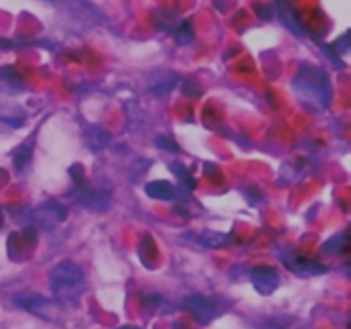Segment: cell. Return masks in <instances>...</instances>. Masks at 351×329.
<instances>
[{
	"instance_id": "cell-16",
	"label": "cell",
	"mask_w": 351,
	"mask_h": 329,
	"mask_svg": "<svg viewBox=\"0 0 351 329\" xmlns=\"http://www.w3.org/2000/svg\"><path fill=\"white\" fill-rule=\"evenodd\" d=\"M170 170L173 171L178 178H180V182H182V185H184L185 191L191 192V191H194V188H197V180H195L194 175L191 173V170H189L185 164L170 163Z\"/></svg>"
},
{
	"instance_id": "cell-4",
	"label": "cell",
	"mask_w": 351,
	"mask_h": 329,
	"mask_svg": "<svg viewBox=\"0 0 351 329\" xmlns=\"http://www.w3.org/2000/svg\"><path fill=\"white\" fill-rule=\"evenodd\" d=\"M14 304H16L17 307L23 308V310L36 315V317L51 322L57 321V315L58 312H60V305H58L57 302L50 300V298L38 293L17 295V297L14 298Z\"/></svg>"
},
{
	"instance_id": "cell-18",
	"label": "cell",
	"mask_w": 351,
	"mask_h": 329,
	"mask_svg": "<svg viewBox=\"0 0 351 329\" xmlns=\"http://www.w3.org/2000/svg\"><path fill=\"white\" fill-rule=\"evenodd\" d=\"M33 160V147L31 146H23L16 151L14 154V168L17 171H24L27 168V164Z\"/></svg>"
},
{
	"instance_id": "cell-8",
	"label": "cell",
	"mask_w": 351,
	"mask_h": 329,
	"mask_svg": "<svg viewBox=\"0 0 351 329\" xmlns=\"http://www.w3.org/2000/svg\"><path fill=\"white\" fill-rule=\"evenodd\" d=\"M184 307L201 324H209L216 317V302L204 297V295H191V297H187L184 300Z\"/></svg>"
},
{
	"instance_id": "cell-17",
	"label": "cell",
	"mask_w": 351,
	"mask_h": 329,
	"mask_svg": "<svg viewBox=\"0 0 351 329\" xmlns=\"http://www.w3.org/2000/svg\"><path fill=\"white\" fill-rule=\"evenodd\" d=\"M175 38L180 45L192 43L194 40V29H192L191 21H180L178 24H175Z\"/></svg>"
},
{
	"instance_id": "cell-5",
	"label": "cell",
	"mask_w": 351,
	"mask_h": 329,
	"mask_svg": "<svg viewBox=\"0 0 351 329\" xmlns=\"http://www.w3.org/2000/svg\"><path fill=\"white\" fill-rule=\"evenodd\" d=\"M281 260H283V264L291 273L298 274V276H317V274H322L328 271V267L324 264L305 256V254L297 252V250H287L281 256Z\"/></svg>"
},
{
	"instance_id": "cell-2",
	"label": "cell",
	"mask_w": 351,
	"mask_h": 329,
	"mask_svg": "<svg viewBox=\"0 0 351 329\" xmlns=\"http://www.w3.org/2000/svg\"><path fill=\"white\" fill-rule=\"evenodd\" d=\"M48 283L60 307H77L86 291L84 269L74 260H62L50 269Z\"/></svg>"
},
{
	"instance_id": "cell-21",
	"label": "cell",
	"mask_w": 351,
	"mask_h": 329,
	"mask_svg": "<svg viewBox=\"0 0 351 329\" xmlns=\"http://www.w3.org/2000/svg\"><path fill=\"white\" fill-rule=\"evenodd\" d=\"M3 225V215H2V209H0V228H2Z\"/></svg>"
},
{
	"instance_id": "cell-15",
	"label": "cell",
	"mask_w": 351,
	"mask_h": 329,
	"mask_svg": "<svg viewBox=\"0 0 351 329\" xmlns=\"http://www.w3.org/2000/svg\"><path fill=\"white\" fill-rule=\"evenodd\" d=\"M199 242L208 249H221L232 242V235L221 232H204L199 236Z\"/></svg>"
},
{
	"instance_id": "cell-9",
	"label": "cell",
	"mask_w": 351,
	"mask_h": 329,
	"mask_svg": "<svg viewBox=\"0 0 351 329\" xmlns=\"http://www.w3.org/2000/svg\"><path fill=\"white\" fill-rule=\"evenodd\" d=\"M312 161L311 158L305 156H295L290 161L281 164L280 168V177L283 180V184H295L297 180H300L302 177L311 171Z\"/></svg>"
},
{
	"instance_id": "cell-12",
	"label": "cell",
	"mask_w": 351,
	"mask_h": 329,
	"mask_svg": "<svg viewBox=\"0 0 351 329\" xmlns=\"http://www.w3.org/2000/svg\"><path fill=\"white\" fill-rule=\"evenodd\" d=\"M177 86V75L171 72H158L156 79L149 82V91L153 93L156 98H165L171 93V89Z\"/></svg>"
},
{
	"instance_id": "cell-6",
	"label": "cell",
	"mask_w": 351,
	"mask_h": 329,
	"mask_svg": "<svg viewBox=\"0 0 351 329\" xmlns=\"http://www.w3.org/2000/svg\"><path fill=\"white\" fill-rule=\"evenodd\" d=\"M250 281H252L254 290L259 295H264V297H269L280 287V274L274 269L273 266H256L250 269Z\"/></svg>"
},
{
	"instance_id": "cell-3",
	"label": "cell",
	"mask_w": 351,
	"mask_h": 329,
	"mask_svg": "<svg viewBox=\"0 0 351 329\" xmlns=\"http://www.w3.org/2000/svg\"><path fill=\"white\" fill-rule=\"evenodd\" d=\"M67 218V208L57 201H47L43 204L36 206L33 211L29 212V226L34 230H53L55 226L60 225Z\"/></svg>"
},
{
	"instance_id": "cell-11",
	"label": "cell",
	"mask_w": 351,
	"mask_h": 329,
	"mask_svg": "<svg viewBox=\"0 0 351 329\" xmlns=\"http://www.w3.org/2000/svg\"><path fill=\"white\" fill-rule=\"evenodd\" d=\"M144 192L149 195L151 199L156 201H173L178 195V188L168 180H151L144 185Z\"/></svg>"
},
{
	"instance_id": "cell-10",
	"label": "cell",
	"mask_w": 351,
	"mask_h": 329,
	"mask_svg": "<svg viewBox=\"0 0 351 329\" xmlns=\"http://www.w3.org/2000/svg\"><path fill=\"white\" fill-rule=\"evenodd\" d=\"M110 132L99 125H86L82 130V141H84L86 147L91 149L93 153H99L105 149L110 143Z\"/></svg>"
},
{
	"instance_id": "cell-7",
	"label": "cell",
	"mask_w": 351,
	"mask_h": 329,
	"mask_svg": "<svg viewBox=\"0 0 351 329\" xmlns=\"http://www.w3.org/2000/svg\"><path fill=\"white\" fill-rule=\"evenodd\" d=\"M77 187V201L89 211H106L112 202V194L105 188H89L86 180L82 184L75 185Z\"/></svg>"
},
{
	"instance_id": "cell-1",
	"label": "cell",
	"mask_w": 351,
	"mask_h": 329,
	"mask_svg": "<svg viewBox=\"0 0 351 329\" xmlns=\"http://www.w3.org/2000/svg\"><path fill=\"white\" fill-rule=\"evenodd\" d=\"M293 93L298 101L307 108L322 112L331 106L332 88L324 69L312 64H304L293 79Z\"/></svg>"
},
{
	"instance_id": "cell-20",
	"label": "cell",
	"mask_w": 351,
	"mask_h": 329,
	"mask_svg": "<svg viewBox=\"0 0 351 329\" xmlns=\"http://www.w3.org/2000/svg\"><path fill=\"white\" fill-rule=\"evenodd\" d=\"M117 329H139V328H137V326H130V324H125V326H120V328H117Z\"/></svg>"
},
{
	"instance_id": "cell-13",
	"label": "cell",
	"mask_w": 351,
	"mask_h": 329,
	"mask_svg": "<svg viewBox=\"0 0 351 329\" xmlns=\"http://www.w3.org/2000/svg\"><path fill=\"white\" fill-rule=\"evenodd\" d=\"M348 233L343 232L338 233V235L331 236L326 243H322L321 252L328 254V256H343V254L348 252Z\"/></svg>"
},
{
	"instance_id": "cell-19",
	"label": "cell",
	"mask_w": 351,
	"mask_h": 329,
	"mask_svg": "<svg viewBox=\"0 0 351 329\" xmlns=\"http://www.w3.org/2000/svg\"><path fill=\"white\" fill-rule=\"evenodd\" d=\"M154 144H156L160 149L167 151V153H178V151H180V146L168 136H158L156 139H154Z\"/></svg>"
},
{
	"instance_id": "cell-14",
	"label": "cell",
	"mask_w": 351,
	"mask_h": 329,
	"mask_svg": "<svg viewBox=\"0 0 351 329\" xmlns=\"http://www.w3.org/2000/svg\"><path fill=\"white\" fill-rule=\"evenodd\" d=\"M276 3H278V10H280L281 21H283V23L287 24V26L290 27L293 33H298V34L304 33V29H302V24L298 23L297 14H295L293 7H291L287 0H276Z\"/></svg>"
}]
</instances>
